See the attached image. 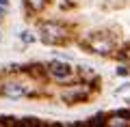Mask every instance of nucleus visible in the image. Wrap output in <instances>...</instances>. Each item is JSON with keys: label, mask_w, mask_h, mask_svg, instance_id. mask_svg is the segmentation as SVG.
Masks as SVG:
<instances>
[{"label": "nucleus", "mask_w": 130, "mask_h": 127, "mask_svg": "<svg viewBox=\"0 0 130 127\" xmlns=\"http://www.w3.org/2000/svg\"><path fill=\"white\" fill-rule=\"evenodd\" d=\"M26 5L30 7V9H35V11H41L43 7L48 5V0H26Z\"/></svg>", "instance_id": "39448f33"}, {"label": "nucleus", "mask_w": 130, "mask_h": 127, "mask_svg": "<svg viewBox=\"0 0 130 127\" xmlns=\"http://www.w3.org/2000/svg\"><path fill=\"white\" fill-rule=\"evenodd\" d=\"M0 15H2V9H0Z\"/></svg>", "instance_id": "6e6552de"}, {"label": "nucleus", "mask_w": 130, "mask_h": 127, "mask_svg": "<svg viewBox=\"0 0 130 127\" xmlns=\"http://www.w3.org/2000/svg\"><path fill=\"white\" fill-rule=\"evenodd\" d=\"M85 47H89L91 52H95V54H111L113 52V41L108 39L106 35H100V32H93V35H89V39L85 41Z\"/></svg>", "instance_id": "f03ea898"}, {"label": "nucleus", "mask_w": 130, "mask_h": 127, "mask_svg": "<svg viewBox=\"0 0 130 127\" xmlns=\"http://www.w3.org/2000/svg\"><path fill=\"white\" fill-rule=\"evenodd\" d=\"M48 75L54 78L56 82H65L72 75V67L67 63H61V60H52V63L48 65Z\"/></svg>", "instance_id": "7ed1b4c3"}, {"label": "nucleus", "mask_w": 130, "mask_h": 127, "mask_svg": "<svg viewBox=\"0 0 130 127\" xmlns=\"http://www.w3.org/2000/svg\"><path fill=\"white\" fill-rule=\"evenodd\" d=\"M7 2H9V0H0V7H7Z\"/></svg>", "instance_id": "0eeeda50"}, {"label": "nucleus", "mask_w": 130, "mask_h": 127, "mask_svg": "<svg viewBox=\"0 0 130 127\" xmlns=\"http://www.w3.org/2000/svg\"><path fill=\"white\" fill-rule=\"evenodd\" d=\"M32 39H35L32 35H28V32H24V41H32Z\"/></svg>", "instance_id": "423d86ee"}, {"label": "nucleus", "mask_w": 130, "mask_h": 127, "mask_svg": "<svg viewBox=\"0 0 130 127\" xmlns=\"http://www.w3.org/2000/svg\"><path fill=\"white\" fill-rule=\"evenodd\" d=\"M2 95L7 97H13V99H20V97L28 95V88L24 86V84H20V82H7V84H2Z\"/></svg>", "instance_id": "20e7f679"}, {"label": "nucleus", "mask_w": 130, "mask_h": 127, "mask_svg": "<svg viewBox=\"0 0 130 127\" xmlns=\"http://www.w3.org/2000/svg\"><path fill=\"white\" fill-rule=\"evenodd\" d=\"M39 39L46 43V45H61L70 39V30L63 26V24L56 22H46L39 28Z\"/></svg>", "instance_id": "f257e3e1"}]
</instances>
